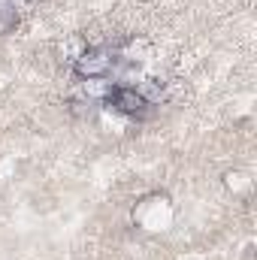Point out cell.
Returning a JSON list of instances; mask_svg holds the SVG:
<instances>
[{
  "label": "cell",
  "mask_w": 257,
  "mask_h": 260,
  "mask_svg": "<svg viewBox=\"0 0 257 260\" xmlns=\"http://www.w3.org/2000/svg\"><path fill=\"white\" fill-rule=\"evenodd\" d=\"M112 82L109 79H88L85 82V94H88V100H97V103H106V97L112 94Z\"/></svg>",
  "instance_id": "obj_4"
},
{
  "label": "cell",
  "mask_w": 257,
  "mask_h": 260,
  "mask_svg": "<svg viewBox=\"0 0 257 260\" xmlns=\"http://www.w3.org/2000/svg\"><path fill=\"white\" fill-rule=\"evenodd\" d=\"M0 9H12V0H0Z\"/></svg>",
  "instance_id": "obj_5"
},
{
  "label": "cell",
  "mask_w": 257,
  "mask_h": 260,
  "mask_svg": "<svg viewBox=\"0 0 257 260\" xmlns=\"http://www.w3.org/2000/svg\"><path fill=\"white\" fill-rule=\"evenodd\" d=\"M136 91L142 94V100H145L148 106H160V103L167 100V88H164V82H157V79H145V82H139Z\"/></svg>",
  "instance_id": "obj_3"
},
{
  "label": "cell",
  "mask_w": 257,
  "mask_h": 260,
  "mask_svg": "<svg viewBox=\"0 0 257 260\" xmlns=\"http://www.w3.org/2000/svg\"><path fill=\"white\" fill-rule=\"evenodd\" d=\"M118 61H121V58H115L112 49H103V46L85 49V52H79L76 61H73V76L82 79V82H88V79H109V73L118 67Z\"/></svg>",
  "instance_id": "obj_1"
},
{
  "label": "cell",
  "mask_w": 257,
  "mask_h": 260,
  "mask_svg": "<svg viewBox=\"0 0 257 260\" xmlns=\"http://www.w3.org/2000/svg\"><path fill=\"white\" fill-rule=\"evenodd\" d=\"M106 106L109 109H115V112H121V115H130V118H136V115H142L145 112V100H142V94L136 91V85H115L112 88V94L106 97Z\"/></svg>",
  "instance_id": "obj_2"
}]
</instances>
